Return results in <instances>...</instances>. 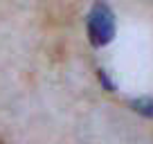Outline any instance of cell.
<instances>
[{
  "label": "cell",
  "instance_id": "cell-1",
  "mask_svg": "<svg viewBox=\"0 0 153 144\" xmlns=\"http://www.w3.org/2000/svg\"><path fill=\"white\" fill-rule=\"evenodd\" d=\"M115 36V16L108 5L97 2L88 14V39L95 48H104Z\"/></svg>",
  "mask_w": 153,
  "mask_h": 144
},
{
  "label": "cell",
  "instance_id": "cell-2",
  "mask_svg": "<svg viewBox=\"0 0 153 144\" xmlns=\"http://www.w3.org/2000/svg\"><path fill=\"white\" fill-rule=\"evenodd\" d=\"M135 111L140 113V115H146V117H153V99H149V97H140V99L133 101Z\"/></svg>",
  "mask_w": 153,
  "mask_h": 144
},
{
  "label": "cell",
  "instance_id": "cell-3",
  "mask_svg": "<svg viewBox=\"0 0 153 144\" xmlns=\"http://www.w3.org/2000/svg\"><path fill=\"white\" fill-rule=\"evenodd\" d=\"M0 144H5V142H0Z\"/></svg>",
  "mask_w": 153,
  "mask_h": 144
}]
</instances>
